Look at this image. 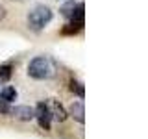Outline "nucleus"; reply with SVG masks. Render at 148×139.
Wrapping results in <instances>:
<instances>
[{
  "label": "nucleus",
  "mask_w": 148,
  "mask_h": 139,
  "mask_svg": "<svg viewBox=\"0 0 148 139\" xmlns=\"http://www.w3.org/2000/svg\"><path fill=\"white\" fill-rule=\"evenodd\" d=\"M2 87H4V85H2V82H0V91H2Z\"/></svg>",
  "instance_id": "2eb2a0df"
},
{
  "label": "nucleus",
  "mask_w": 148,
  "mask_h": 139,
  "mask_svg": "<svg viewBox=\"0 0 148 139\" xmlns=\"http://www.w3.org/2000/svg\"><path fill=\"white\" fill-rule=\"evenodd\" d=\"M76 6H78V2H74V0H69V2H65L63 6H61V15L65 17V19H71L72 17V13H74V9H76Z\"/></svg>",
  "instance_id": "1a4fd4ad"
},
{
  "label": "nucleus",
  "mask_w": 148,
  "mask_h": 139,
  "mask_svg": "<svg viewBox=\"0 0 148 139\" xmlns=\"http://www.w3.org/2000/svg\"><path fill=\"white\" fill-rule=\"evenodd\" d=\"M71 19H72V24H76L78 28H83V4L82 2H78V6L74 9Z\"/></svg>",
  "instance_id": "6e6552de"
},
{
  "label": "nucleus",
  "mask_w": 148,
  "mask_h": 139,
  "mask_svg": "<svg viewBox=\"0 0 148 139\" xmlns=\"http://www.w3.org/2000/svg\"><path fill=\"white\" fill-rule=\"evenodd\" d=\"M17 96H18V93H17V89L13 85H6V87H2V91H0V98L4 102H8V104H13V102L17 100Z\"/></svg>",
  "instance_id": "0eeeda50"
},
{
  "label": "nucleus",
  "mask_w": 148,
  "mask_h": 139,
  "mask_svg": "<svg viewBox=\"0 0 148 139\" xmlns=\"http://www.w3.org/2000/svg\"><path fill=\"white\" fill-rule=\"evenodd\" d=\"M11 74H13V67L9 63L0 65V82H8L11 78Z\"/></svg>",
  "instance_id": "9d476101"
},
{
  "label": "nucleus",
  "mask_w": 148,
  "mask_h": 139,
  "mask_svg": "<svg viewBox=\"0 0 148 139\" xmlns=\"http://www.w3.org/2000/svg\"><path fill=\"white\" fill-rule=\"evenodd\" d=\"M56 74V65L46 56H37L28 63V76L34 80H50Z\"/></svg>",
  "instance_id": "f257e3e1"
},
{
  "label": "nucleus",
  "mask_w": 148,
  "mask_h": 139,
  "mask_svg": "<svg viewBox=\"0 0 148 139\" xmlns=\"http://www.w3.org/2000/svg\"><path fill=\"white\" fill-rule=\"evenodd\" d=\"M71 91L76 93L80 98H83V95H85V89H83V83L78 82V80H71Z\"/></svg>",
  "instance_id": "9b49d317"
},
{
  "label": "nucleus",
  "mask_w": 148,
  "mask_h": 139,
  "mask_svg": "<svg viewBox=\"0 0 148 139\" xmlns=\"http://www.w3.org/2000/svg\"><path fill=\"white\" fill-rule=\"evenodd\" d=\"M34 119H37L39 126L43 128L45 132H48V130L52 128V115H50V109H48V106H46V102H39L34 108Z\"/></svg>",
  "instance_id": "7ed1b4c3"
},
{
  "label": "nucleus",
  "mask_w": 148,
  "mask_h": 139,
  "mask_svg": "<svg viewBox=\"0 0 148 139\" xmlns=\"http://www.w3.org/2000/svg\"><path fill=\"white\" fill-rule=\"evenodd\" d=\"M9 115L18 119V120H32L34 119V108H32V106H26V104L13 106V108H9Z\"/></svg>",
  "instance_id": "39448f33"
},
{
  "label": "nucleus",
  "mask_w": 148,
  "mask_h": 139,
  "mask_svg": "<svg viewBox=\"0 0 148 139\" xmlns=\"http://www.w3.org/2000/svg\"><path fill=\"white\" fill-rule=\"evenodd\" d=\"M52 21V9L45 4H39L28 13V26L32 28L34 32H39Z\"/></svg>",
  "instance_id": "f03ea898"
},
{
  "label": "nucleus",
  "mask_w": 148,
  "mask_h": 139,
  "mask_svg": "<svg viewBox=\"0 0 148 139\" xmlns=\"http://www.w3.org/2000/svg\"><path fill=\"white\" fill-rule=\"evenodd\" d=\"M80 30H82V28H78L76 24H72V22H71V24H67V26L63 28V34L65 35H72V34H78Z\"/></svg>",
  "instance_id": "f8f14e48"
},
{
  "label": "nucleus",
  "mask_w": 148,
  "mask_h": 139,
  "mask_svg": "<svg viewBox=\"0 0 148 139\" xmlns=\"http://www.w3.org/2000/svg\"><path fill=\"white\" fill-rule=\"evenodd\" d=\"M4 17H6V9H4L2 6H0V21H2Z\"/></svg>",
  "instance_id": "4468645a"
},
{
  "label": "nucleus",
  "mask_w": 148,
  "mask_h": 139,
  "mask_svg": "<svg viewBox=\"0 0 148 139\" xmlns=\"http://www.w3.org/2000/svg\"><path fill=\"white\" fill-rule=\"evenodd\" d=\"M9 108H11V104H8V102L0 98V113H9Z\"/></svg>",
  "instance_id": "ddd939ff"
},
{
  "label": "nucleus",
  "mask_w": 148,
  "mask_h": 139,
  "mask_svg": "<svg viewBox=\"0 0 148 139\" xmlns=\"http://www.w3.org/2000/svg\"><path fill=\"white\" fill-rule=\"evenodd\" d=\"M46 106H48L50 115H52V119H54V120H58V122H63V120H67L69 113H67V109L63 108L61 102H58V100L50 98L48 102H46Z\"/></svg>",
  "instance_id": "20e7f679"
},
{
  "label": "nucleus",
  "mask_w": 148,
  "mask_h": 139,
  "mask_svg": "<svg viewBox=\"0 0 148 139\" xmlns=\"http://www.w3.org/2000/svg\"><path fill=\"white\" fill-rule=\"evenodd\" d=\"M69 115L74 119V120H78L80 124L85 122V108H83V102L82 100H74L71 106H69V111H67Z\"/></svg>",
  "instance_id": "423d86ee"
}]
</instances>
